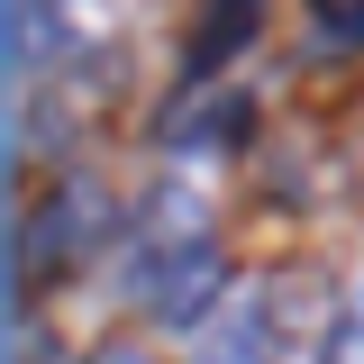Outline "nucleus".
<instances>
[{
	"mask_svg": "<svg viewBox=\"0 0 364 364\" xmlns=\"http://www.w3.org/2000/svg\"><path fill=\"white\" fill-rule=\"evenodd\" d=\"M219 282H228V264H219V246H210V237H146V246H136V264H128L136 310H146V318H164V328L210 318Z\"/></svg>",
	"mask_w": 364,
	"mask_h": 364,
	"instance_id": "f257e3e1",
	"label": "nucleus"
},
{
	"mask_svg": "<svg viewBox=\"0 0 364 364\" xmlns=\"http://www.w3.org/2000/svg\"><path fill=\"white\" fill-rule=\"evenodd\" d=\"M100 28V0H9V73H37Z\"/></svg>",
	"mask_w": 364,
	"mask_h": 364,
	"instance_id": "f03ea898",
	"label": "nucleus"
},
{
	"mask_svg": "<svg viewBox=\"0 0 364 364\" xmlns=\"http://www.w3.org/2000/svg\"><path fill=\"white\" fill-rule=\"evenodd\" d=\"M273 346H282V318L255 301V310H237L210 328V346H200V364H273Z\"/></svg>",
	"mask_w": 364,
	"mask_h": 364,
	"instance_id": "7ed1b4c3",
	"label": "nucleus"
},
{
	"mask_svg": "<svg viewBox=\"0 0 364 364\" xmlns=\"http://www.w3.org/2000/svg\"><path fill=\"white\" fill-rule=\"evenodd\" d=\"M255 18H264V0H210V18H200V46H191V73H219L228 55L255 37Z\"/></svg>",
	"mask_w": 364,
	"mask_h": 364,
	"instance_id": "20e7f679",
	"label": "nucleus"
},
{
	"mask_svg": "<svg viewBox=\"0 0 364 364\" xmlns=\"http://www.w3.org/2000/svg\"><path fill=\"white\" fill-rule=\"evenodd\" d=\"M310 364H364V291H355L337 318H328V337H318V355H310Z\"/></svg>",
	"mask_w": 364,
	"mask_h": 364,
	"instance_id": "39448f33",
	"label": "nucleus"
},
{
	"mask_svg": "<svg viewBox=\"0 0 364 364\" xmlns=\"http://www.w3.org/2000/svg\"><path fill=\"white\" fill-rule=\"evenodd\" d=\"M100 364H146V355H136V346H109V355H100Z\"/></svg>",
	"mask_w": 364,
	"mask_h": 364,
	"instance_id": "423d86ee",
	"label": "nucleus"
}]
</instances>
